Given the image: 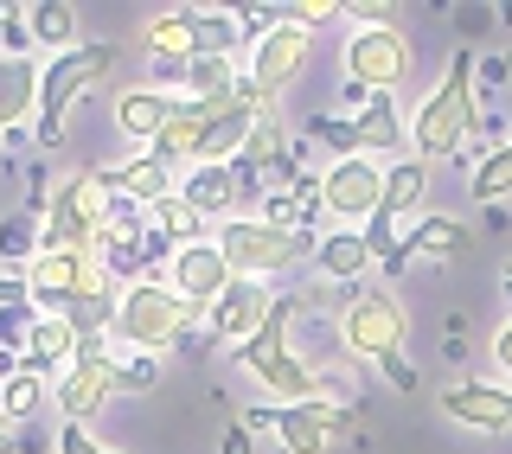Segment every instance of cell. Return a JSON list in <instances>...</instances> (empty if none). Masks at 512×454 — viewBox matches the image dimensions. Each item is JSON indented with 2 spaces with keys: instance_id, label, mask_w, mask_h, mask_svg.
I'll return each instance as SVG.
<instances>
[{
  "instance_id": "6da1fadb",
  "label": "cell",
  "mask_w": 512,
  "mask_h": 454,
  "mask_svg": "<svg viewBox=\"0 0 512 454\" xmlns=\"http://www.w3.org/2000/svg\"><path fill=\"white\" fill-rule=\"evenodd\" d=\"M308 301H314V295H282L276 307H269L263 327H256L244 346H237V365H244L269 397H288V403H314V397H327V378H320L314 365H301V359H295V346H288V327H295V314H301Z\"/></svg>"
},
{
  "instance_id": "1f68e13d",
  "label": "cell",
  "mask_w": 512,
  "mask_h": 454,
  "mask_svg": "<svg viewBox=\"0 0 512 454\" xmlns=\"http://www.w3.org/2000/svg\"><path fill=\"white\" fill-rule=\"evenodd\" d=\"M58 454H116V448H103V442H90L77 423H64V435H58Z\"/></svg>"
},
{
  "instance_id": "f1b7e54d",
  "label": "cell",
  "mask_w": 512,
  "mask_h": 454,
  "mask_svg": "<svg viewBox=\"0 0 512 454\" xmlns=\"http://www.w3.org/2000/svg\"><path fill=\"white\" fill-rule=\"evenodd\" d=\"M45 403V378H32V371H13V378H0V416H7L13 429L26 423L32 410Z\"/></svg>"
},
{
  "instance_id": "d590c367",
  "label": "cell",
  "mask_w": 512,
  "mask_h": 454,
  "mask_svg": "<svg viewBox=\"0 0 512 454\" xmlns=\"http://www.w3.org/2000/svg\"><path fill=\"white\" fill-rule=\"evenodd\" d=\"M13 435H20V429H13L7 416H0V454H13Z\"/></svg>"
},
{
  "instance_id": "484cf974",
  "label": "cell",
  "mask_w": 512,
  "mask_h": 454,
  "mask_svg": "<svg viewBox=\"0 0 512 454\" xmlns=\"http://www.w3.org/2000/svg\"><path fill=\"white\" fill-rule=\"evenodd\" d=\"M148 231H154V237H173V250H180V243H199V237H205V218L192 212L180 192H167L160 205H148Z\"/></svg>"
},
{
  "instance_id": "d4e9b609",
  "label": "cell",
  "mask_w": 512,
  "mask_h": 454,
  "mask_svg": "<svg viewBox=\"0 0 512 454\" xmlns=\"http://www.w3.org/2000/svg\"><path fill=\"white\" fill-rule=\"evenodd\" d=\"M45 250V212H13V218H0V256L13 263V275H26L32 269V256Z\"/></svg>"
},
{
  "instance_id": "8d00e7d4",
  "label": "cell",
  "mask_w": 512,
  "mask_h": 454,
  "mask_svg": "<svg viewBox=\"0 0 512 454\" xmlns=\"http://www.w3.org/2000/svg\"><path fill=\"white\" fill-rule=\"evenodd\" d=\"M506 301H512V263H506Z\"/></svg>"
},
{
  "instance_id": "83f0119b",
  "label": "cell",
  "mask_w": 512,
  "mask_h": 454,
  "mask_svg": "<svg viewBox=\"0 0 512 454\" xmlns=\"http://www.w3.org/2000/svg\"><path fill=\"white\" fill-rule=\"evenodd\" d=\"M263 160H269V167H282V122H276V109L250 128V141H244V154L231 160V173H256Z\"/></svg>"
},
{
  "instance_id": "e575fe53",
  "label": "cell",
  "mask_w": 512,
  "mask_h": 454,
  "mask_svg": "<svg viewBox=\"0 0 512 454\" xmlns=\"http://www.w3.org/2000/svg\"><path fill=\"white\" fill-rule=\"evenodd\" d=\"M224 454H250V435H244V429H231V435H224Z\"/></svg>"
},
{
  "instance_id": "52a82bcc",
  "label": "cell",
  "mask_w": 512,
  "mask_h": 454,
  "mask_svg": "<svg viewBox=\"0 0 512 454\" xmlns=\"http://www.w3.org/2000/svg\"><path fill=\"white\" fill-rule=\"evenodd\" d=\"M468 128H474V58L461 52L448 64L442 90H429L423 109H416V122H410L416 160H448L461 141H468Z\"/></svg>"
},
{
  "instance_id": "d6a6232c",
  "label": "cell",
  "mask_w": 512,
  "mask_h": 454,
  "mask_svg": "<svg viewBox=\"0 0 512 454\" xmlns=\"http://www.w3.org/2000/svg\"><path fill=\"white\" fill-rule=\"evenodd\" d=\"M0 307H32V295H26V275H0Z\"/></svg>"
},
{
  "instance_id": "44dd1931",
  "label": "cell",
  "mask_w": 512,
  "mask_h": 454,
  "mask_svg": "<svg viewBox=\"0 0 512 454\" xmlns=\"http://www.w3.org/2000/svg\"><path fill=\"white\" fill-rule=\"evenodd\" d=\"M167 116H173V96H160V90L116 96V128H122L128 141H141V148H154V135L167 128Z\"/></svg>"
},
{
  "instance_id": "d6986e66",
  "label": "cell",
  "mask_w": 512,
  "mask_h": 454,
  "mask_svg": "<svg viewBox=\"0 0 512 454\" xmlns=\"http://www.w3.org/2000/svg\"><path fill=\"white\" fill-rule=\"evenodd\" d=\"M442 410L474 429H512V391H493V384H448Z\"/></svg>"
},
{
  "instance_id": "277c9868",
  "label": "cell",
  "mask_w": 512,
  "mask_h": 454,
  "mask_svg": "<svg viewBox=\"0 0 512 454\" xmlns=\"http://www.w3.org/2000/svg\"><path fill=\"white\" fill-rule=\"evenodd\" d=\"M109 71H116V45L109 39L71 45V52H58L52 64H39V128H32V141H39V148H58L64 141V109H71L84 90H96Z\"/></svg>"
},
{
  "instance_id": "4316f807",
  "label": "cell",
  "mask_w": 512,
  "mask_h": 454,
  "mask_svg": "<svg viewBox=\"0 0 512 454\" xmlns=\"http://www.w3.org/2000/svg\"><path fill=\"white\" fill-rule=\"evenodd\" d=\"M32 39L52 45V58L71 52V45H77V7H64V0H45V7H32Z\"/></svg>"
},
{
  "instance_id": "5b68a950",
  "label": "cell",
  "mask_w": 512,
  "mask_h": 454,
  "mask_svg": "<svg viewBox=\"0 0 512 454\" xmlns=\"http://www.w3.org/2000/svg\"><path fill=\"white\" fill-rule=\"evenodd\" d=\"M212 243H218L224 263H231L237 282H263V275L295 269L301 256H314L308 231H288V224H269V218H224Z\"/></svg>"
},
{
  "instance_id": "8fae6325",
  "label": "cell",
  "mask_w": 512,
  "mask_h": 454,
  "mask_svg": "<svg viewBox=\"0 0 512 454\" xmlns=\"http://www.w3.org/2000/svg\"><path fill=\"white\" fill-rule=\"evenodd\" d=\"M231 282H237V275H231V263L218 256V243H212V237L180 243V250L167 256V288H173V295H180V301H186L199 320L212 314V301H218Z\"/></svg>"
},
{
  "instance_id": "f546056e",
  "label": "cell",
  "mask_w": 512,
  "mask_h": 454,
  "mask_svg": "<svg viewBox=\"0 0 512 454\" xmlns=\"http://www.w3.org/2000/svg\"><path fill=\"white\" fill-rule=\"evenodd\" d=\"M506 192H512V141L474 167V199H506Z\"/></svg>"
},
{
  "instance_id": "cb8c5ba5",
  "label": "cell",
  "mask_w": 512,
  "mask_h": 454,
  "mask_svg": "<svg viewBox=\"0 0 512 454\" xmlns=\"http://www.w3.org/2000/svg\"><path fill=\"white\" fill-rule=\"evenodd\" d=\"M314 263L320 275H333V282H359L365 269H372V250H365V231H333L314 243Z\"/></svg>"
},
{
  "instance_id": "30bf717a",
  "label": "cell",
  "mask_w": 512,
  "mask_h": 454,
  "mask_svg": "<svg viewBox=\"0 0 512 454\" xmlns=\"http://www.w3.org/2000/svg\"><path fill=\"white\" fill-rule=\"evenodd\" d=\"M346 71H352V84H359V90L391 96L397 84H404V71H410L404 32H397V26H359V32H352V45H346Z\"/></svg>"
},
{
  "instance_id": "2e32d148",
  "label": "cell",
  "mask_w": 512,
  "mask_h": 454,
  "mask_svg": "<svg viewBox=\"0 0 512 454\" xmlns=\"http://www.w3.org/2000/svg\"><path fill=\"white\" fill-rule=\"evenodd\" d=\"M269 288L263 282H231L224 295L212 301V314H205V327H212V339H231V346H244V339L269 320Z\"/></svg>"
},
{
  "instance_id": "9a60e30c",
  "label": "cell",
  "mask_w": 512,
  "mask_h": 454,
  "mask_svg": "<svg viewBox=\"0 0 512 454\" xmlns=\"http://www.w3.org/2000/svg\"><path fill=\"white\" fill-rule=\"evenodd\" d=\"M378 199H384V167H372L365 154L333 160L327 180H320V205H327L333 218H372Z\"/></svg>"
},
{
  "instance_id": "5bb4252c",
  "label": "cell",
  "mask_w": 512,
  "mask_h": 454,
  "mask_svg": "<svg viewBox=\"0 0 512 454\" xmlns=\"http://www.w3.org/2000/svg\"><path fill=\"white\" fill-rule=\"evenodd\" d=\"M423 186H429V167L423 160H391L384 167V199H378V212H372V224H365V250L378 256H391V243H397V218L410 212L416 199H423Z\"/></svg>"
},
{
  "instance_id": "4dcf8cb0",
  "label": "cell",
  "mask_w": 512,
  "mask_h": 454,
  "mask_svg": "<svg viewBox=\"0 0 512 454\" xmlns=\"http://www.w3.org/2000/svg\"><path fill=\"white\" fill-rule=\"evenodd\" d=\"M154 378H160L154 352H128V359H116V391H154Z\"/></svg>"
},
{
  "instance_id": "4fadbf2b",
  "label": "cell",
  "mask_w": 512,
  "mask_h": 454,
  "mask_svg": "<svg viewBox=\"0 0 512 454\" xmlns=\"http://www.w3.org/2000/svg\"><path fill=\"white\" fill-rule=\"evenodd\" d=\"M314 135L333 141L340 160H352V154L372 160V154H397V148H404V122H397V103H391V96H372V103H365L352 122H314Z\"/></svg>"
},
{
  "instance_id": "e0dca14e",
  "label": "cell",
  "mask_w": 512,
  "mask_h": 454,
  "mask_svg": "<svg viewBox=\"0 0 512 454\" xmlns=\"http://www.w3.org/2000/svg\"><path fill=\"white\" fill-rule=\"evenodd\" d=\"M77 359V327L58 314H32L26 327V352H20V371H32V378H52V371H64Z\"/></svg>"
},
{
  "instance_id": "9c48e42d",
  "label": "cell",
  "mask_w": 512,
  "mask_h": 454,
  "mask_svg": "<svg viewBox=\"0 0 512 454\" xmlns=\"http://www.w3.org/2000/svg\"><path fill=\"white\" fill-rule=\"evenodd\" d=\"M314 52V32L308 26H295V20H276L263 32V39L250 45V71H244V84L263 96V103H276V90L282 84H295V71L308 64Z\"/></svg>"
},
{
  "instance_id": "7c38bea8",
  "label": "cell",
  "mask_w": 512,
  "mask_h": 454,
  "mask_svg": "<svg viewBox=\"0 0 512 454\" xmlns=\"http://www.w3.org/2000/svg\"><path fill=\"white\" fill-rule=\"evenodd\" d=\"M269 429L282 435V454H327L352 429V410H346V403H333V397L282 403V410H269Z\"/></svg>"
},
{
  "instance_id": "3957f363",
  "label": "cell",
  "mask_w": 512,
  "mask_h": 454,
  "mask_svg": "<svg viewBox=\"0 0 512 454\" xmlns=\"http://www.w3.org/2000/svg\"><path fill=\"white\" fill-rule=\"evenodd\" d=\"M109 205H116V173H109V167H77L71 180L52 192V205H45V243L103 256L109 250V243H103Z\"/></svg>"
},
{
  "instance_id": "836d02e7",
  "label": "cell",
  "mask_w": 512,
  "mask_h": 454,
  "mask_svg": "<svg viewBox=\"0 0 512 454\" xmlns=\"http://www.w3.org/2000/svg\"><path fill=\"white\" fill-rule=\"evenodd\" d=\"M493 359H500V365L512 371V320H506V327H500V339H493Z\"/></svg>"
},
{
  "instance_id": "ba28073f",
  "label": "cell",
  "mask_w": 512,
  "mask_h": 454,
  "mask_svg": "<svg viewBox=\"0 0 512 454\" xmlns=\"http://www.w3.org/2000/svg\"><path fill=\"white\" fill-rule=\"evenodd\" d=\"M109 397H116V352H109V333L77 339V359L52 378V403L64 410V423H90Z\"/></svg>"
},
{
  "instance_id": "8992f818",
  "label": "cell",
  "mask_w": 512,
  "mask_h": 454,
  "mask_svg": "<svg viewBox=\"0 0 512 454\" xmlns=\"http://www.w3.org/2000/svg\"><path fill=\"white\" fill-rule=\"evenodd\" d=\"M192 320H199V314H192L167 282H128L122 301H116V327H109V333H116L128 352H154V359H160L167 346H180V339L192 333Z\"/></svg>"
},
{
  "instance_id": "ffe728a7",
  "label": "cell",
  "mask_w": 512,
  "mask_h": 454,
  "mask_svg": "<svg viewBox=\"0 0 512 454\" xmlns=\"http://www.w3.org/2000/svg\"><path fill=\"white\" fill-rule=\"evenodd\" d=\"M32 109H39V64L0 52V135L20 116H32Z\"/></svg>"
},
{
  "instance_id": "7402d4cb",
  "label": "cell",
  "mask_w": 512,
  "mask_h": 454,
  "mask_svg": "<svg viewBox=\"0 0 512 454\" xmlns=\"http://www.w3.org/2000/svg\"><path fill=\"white\" fill-rule=\"evenodd\" d=\"M116 192H122V199H135V205H160L167 192H180V173L160 167L154 154H135V160H122V167H116Z\"/></svg>"
},
{
  "instance_id": "603a6c76",
  "label": "cell",
  "mask_w": 512,
  "mask_h": 454,
  "mask_svg": "<svg viewBox=\"0 0 512 454\" xmlns=\"http://www.w3.org/2000/svg\"><path fill=\"white\" fill-rule=\"evenodd\" d=\"M180 199H186L199 218H224V212H231V199H237V173H231V167H186Z\"/></svg>"
},
{
  "instance_id": "ac0fdd59",
  "label": "cell",
  "mask_w": 512,
  "mask_h": 454,
  "mask_svg": "<svg viewBox=\"0 0 512 454\" xmlns=\"http://www.w3.org/2000/svg\"><path fill=\"white\" fill-rule=\"evenodd\" d=\"M461 250H468V231H461L455 218H423V224H416L410 237H397V243H391V256H384V269L397 275V269H410L416 256H461Z\"/></svg>"
},
{
  "instance_id": "7a4b0ae2",
  "label": "cell",
  "mask_w": 512,
  "mask_h": 454,
  "mask_svg": "<svg viewBox=\"0 0 512 454\" xmlns=\"http://www.w3.org/2000/svg\"><path fill=\"white\" fill-rule=\"evenodd\" d=\"M340 339L352 359H372L397 391H416V371L404 365V307H397L384 288H359L340 314Z\"/></svg>"
}]
</instances>
